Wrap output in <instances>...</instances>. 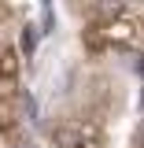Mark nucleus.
<instances>
[{
    "label": "nucleus",
    "mask_w": 144,
    "mask_h": 148,
    "mask_svg": "<svg viewBox=\"0 0 144 148\" xmlns=\"http://www.w3.org/2000/svg\"><path fill=\"white\" fill-rule=\"evenodd\" d=\"M104 41H111V45H133L137 41V26L126 22V18H111L107 30H104Z\"/></svg>",
    "instance_id": "1"
},
{
    "label": "nucleus",
    "mask_w": 144,
    "mask_h": 148,
    "mask_svg": "<svg viewBox=\"0 0 144 148\" xmlns=\"http://www.w3.org/2000/svg\"><path fill=\"white\" fill-rule=\"evenodd\" d=\"M0 78L4 82H15L18 78V52L11 45H0Z\"/></svg>",
    "instance_id": "2"
}]
</instances>
